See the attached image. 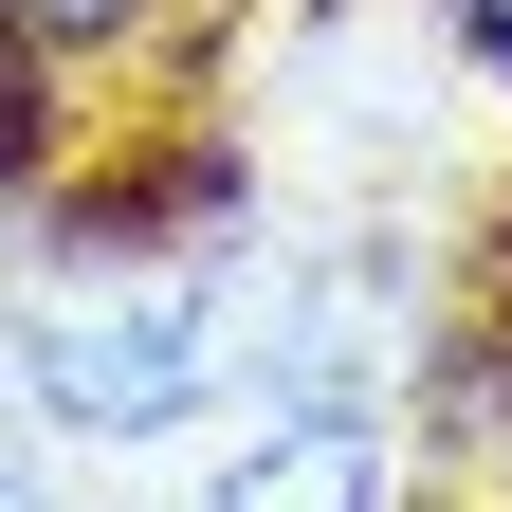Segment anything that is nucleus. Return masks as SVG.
<instances>
[{
	"label": "nucleus",
	"mask_w": 512,
	"mask_h": 512,
	"mask_svg": "<svg viewBox=\"0 0 512 512\" xmlns=\"http://www.w3.org/2000/svg\"><path fill=\"white\" fill-rule=\"evenodd\" d=\"M202 512H403V458H384V421L293 403V421H256L238 458L202 476Z\"/></svg>",
	"instance_id": "obj_1"
},
{
	"label": "nucleus",
	"mask_w": 512,
	"mask_h": 512,
	"mask_svg": "<svg viewBox=\"0 0 512 512\" xmlns=\"http://www.w3.org/2000/svg\"><path fill=\"white\" fill-rule=\"evenodd\" d=\"M147 19H165V0H0V55H110Z\"/></svg>",
	"instance_id": "obj_2"
},
{
	"label": "nucleus",
	"mask_w": 512,
	"mask_h": 512,
	"mask_svg": "<svg viewBox=\"0 0 512 512\" xmlns=\"http://www.w3.org/2000/svg\"><path fill=\"white\" fill-rule=\"evenodd\" d=\"M0 512H55V476H37V458H19V439H0Z\"/></svg>",
	"instance_id": "obj_3"
},
{
	"label": "nucleus",
	"mask_w": 512,
	"mask_h": 512,
	"mask_svg": "<svg viewBox=\"0 0 512 512\" xmlns=\"http://www.w3.org/2000/svg\"><path fill=\"white\" fill-rule=\"evenodd\" d=\"M458 37H476V55H494V74H512V0H458Z\"/></svg>",
	"instance_id": "obj_4"
}]
</instances>
